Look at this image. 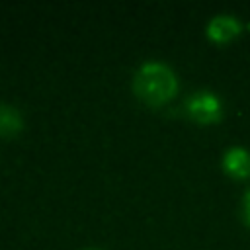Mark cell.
<instances>
[{"label":"cell","instance_id":"1","mask_svg":"<svg viewBox=\"0 0 250 250\" xmlns=\"http://www.w3.org/2000/svg\"><path fill=\"white\" fill-rule=\"evenodd\" d=\"M133 88L139 98L156 105L174 96L178 88V80L168 64L160 61H146L135 72Z\"/></svg>","mask_w":250,"mask_h":250},{"label":"cell","instance_id":"2","mask_svg":"<svg viewBox=\"0 0 250 250\" xmlns=\"http://www.w3.org/2000/svg\"><path fill=\"white\" fill-rule=\"evenodd\" d=\"M188 113L199 123H213L221 115V102L211 92H195L186 102Z\"/></svg>","mask_w":250,"mask_h":250},{"label":"cell","instance_id":"3","mask_svg":"<svg viewBox=\"0 0 250 250\" xmlns=\"http://www.w3.org/2000/svg\"><path fill=\"white\" fill-rule=\"evenodd\" d=\"M238 31H240L238 20L232 18V16H225V14L215 16V18L209 21V25H207V35H209L213 41H217V43L230 41L234 35H238Z\"/></svg>","mask_w":250,"mask_h":250},{"label":"cell","instance_id":"4","mask_svg":"<svg viewBox=\"0 0 250 250\" xmlns=\"http://www.w3.org/2000/svg\"><path fill=\"white\" fill-rule=\"evenodd\" d=\"M223 164H225V170L230 176H234V178H246V176H250V152L244 150V148L234 146V148L227 150Z\"/></svg>","mask_w":250,"mask_h":250},{"label":"cell","instance_id":"5","mask_svg":"<svg viewBox=\"0 0 250 250\" xmlns=\"http://www.w3.org/2000/svg\"><path fill=\"white\" fill-rule=\"evenodd\" d=\"M21 125H23L21 113L14 105L0 102V135L2 137L14 135V133H18L21 129Z\"/></svg>","mask_w":250,"mask_h":250},{"label":"cell","instance_id":"6","mask_svg":"<svg viewBox=\"0 0 250 250\" xmlns=\"http://www.w3.org/2000/svg\"><path fill=\"white\" fill-rule=\"evenodd\" d=\"M244 217H246V221H248V225H250V189H248V193L244 195Z\"/></svg>","mask_w":250,"mask_h":250},{"label":"cell","instance_id":"7","mask_svg":"<svg viewBox=\"0 0 250 250\" xmlns=\"http://www.w3.org/2000/svg\"><path fill=\"white\" fill-rule=\"evenodd\" d=\"M84 250H100V248H84Z\"/></svg>","mask_w":250,"mask_h":250}]
</instances>
